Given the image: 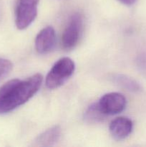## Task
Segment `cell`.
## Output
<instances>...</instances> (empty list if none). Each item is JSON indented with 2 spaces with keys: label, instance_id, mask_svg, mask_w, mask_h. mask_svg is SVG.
I'll use <instances>...</instances> for the list:
<instances>
[{
  "label": "cell",
  "instance_id": "obj_1",
  "mask_svg": "<svg viewBox=\"0 0 146 147\" xmlns=\"http://www.w3.org/2000/svg\"><path fill=\"white\" fill-rule=\"evenodd\" d=\"M43 77L37 73L24 80L12 79L0 87V115L27 103L40 90Z\"/></svg>",
  "mask_w": 146,
  "mask_h": 147
},
{
  "label": "cell",
  "instance_id": "obj_10",
  "mask_svg": "<svg viewBox=\"0 0 146 147\" xmlns=\"http://www.w3.org/2000/svg\"><path fill=\"white\" fill-rule=\"evenodd\" d=\"M104 115L102 113L99 109L97 103H93L88 107L84 113V119L89 123H97L101 121L104 118Z\"/></svg>",
  "mask_w": 146,
  "mask_h": 147
},
{
  "label": "cell",
  "instance_id": "obj_5",
  "mask_svg": "<svg viewBox=\"0 0 146 147\" xmlns=\"http://www.w3.org/2000/svg\"><path fill=\"white\" fill-rule=\"evenodd\" d=\"M99 109L104 116L120 113L125 109L126 98L120 93H109L100 98L97 102Z\"/></svg>",
  "mask_w": 146,
  "mask_h": 147
},
{
  "label": "cell",
  "instance_id": "obj_2",
  "mask_svg": "<svg viewBox=\"0 0 146 147\" xmlns=\"http://www.w3.org/2000/svg\"><path fill=\"white\" fill-rule=\"evenodd\" d=\"M75 64L71 58L62 57L57 60L46 76L45 84L49 89L62 86L74 73Z\"/></svg>",
  "mask_w": 146,
  "mask_h": 147
},
{
  "label": "cell",
  "instance_id": "obj_8",
  "mask_svg": "<svg viewBox=\"0 0 146 147\" xmlns=\"http://www.w3.org/2000/svg\"><path fill=\"white\" fill-rule=\"evenodd\" d=\"M61 136V129L59 126L50 128L39 135L34 141L35 146H50L56 144Z\"/></svg>",
  "mask_w": 146,
  "mask_h": 147
},
{
  "label": "cell",
  "instance_id": "obj_4",
  "mask_svg": "<svg viewBox=\"0 0 146 147\" xmlns=\"http://www.w3.org/2000/svg\"><path fill=\"white\" fill-rule=\"evenodd\" d=\"M39 0H17L15 9V24L19 30L27 28L37 15Z\"/></svg>",
  "mask_w": 146,
  "mask_h": 147
},
{
  "label": "cell",
  "instance_id": "obj_13",
  "mask_svg": "<svg viewBox=\"0 0 146 147\" xmlns=\"http://www.w3.org/2000/svg\"><path fill=\"white\" fill-rule=\"evenodd\" d=\"M1 8H0V21H1Z\"/></svg>",
  "mask_w": 146,
  "mask_h": 147
},
{
  "label": "cell",
  "instance_id": "obj_9",
  "mask_svg": "<svg viewBox=\"0 0 146 147\" xmlns=\"http://www.w3.org/2000/svg\"><path fill=\"white\" fill-rule=\"evenodd\" d=\"M113 83L118 85L123 88L131 92H140L142 90L140 85L136 80L123 74H114L111 76Z\"/></svg>",
  "mask_w": 146,
  "mask_h": 147
},
{
  "label": "cell",
  "instance_id": "obj_11",
  "mask_svg": "<svg viewBox=\"0 0 146 147\" xmlns=\"http://www.w3.org/2000/svg\"><path fill=\"white\" fill-rule=\"evenodd\" d=\"M12 67L13 65L9 60L0 57V80L11 72Z\"/></svg>",
  "mask_w": 146,
  "mask_h": 147
},
{
  "label": "cell",
  "instance_id": "obj_3",
  "mask_svg": "<svg viewBox=\"0 0 146 147\" xmlns=\"http://www.w3.org/2000/svg\"><path fill=\"white\" fill-rule=\"evenodd\" d=\"M83 17L80 12H75L70 17L62 36V45L64 50L74 49L78 44L82 34Z\"/></svg>",
  "mask_w": 146,
  "mask_h": 147
},
{
  "label": "cell",
  "instance_id": "obj_12",
  "mask_svg": "<svg viewBox=\"0 0 146 147\" xmlns=\"http://www.w3.org/2000/svg\"><path fill=\"white\" fill-rule=\"evenodd\" d=\"M120 3L127 6H131L135 3L137 0H118Z\"/></svg>",
  "mask_w": 146,
  "mask_h": 147
},
{
  "label": "cell",
  "instance_id": "obj_7",
  "mask_svg": "<svg viewBox=\"0 0 146 147\" xmlns=\"http://www.w3.org/2000/svg\"><path fill=\"white\" fill-rule=\"evenodd\" d=\"M133 123L129 118H116L110 124V134L116 140H123L130 135L133 131Z\"/></svg>",
  "mask_w": 146,
  "mask_h": 147
},
{
  "label": "cell",
  "instance_id": "obj_6",
  "mask_svg": "<svg viewBox=\"0 0 146 147\" xmlns=\"http://www.w3.org/2000/svg\"><path fill=\"white\" fill-rule=\"evenodd\" d=\"M56 33L51 26L43 28L35 39V49L40 54H47L54 50L56 45Z\"/></svg>",
  "mask_w": 146,
  "mask_h": 147
}]
</instances>
